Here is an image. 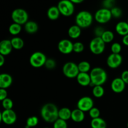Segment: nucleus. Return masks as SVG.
<instances>
[{
	"mask_svg": "<svg viewBox=\"0 0 128 128\" xmlns=\"http://www.w3.org/2000/svg\"><path fill=\"white\" fill-rule=\"evenodd\" d=\"M39 122V119L36 116H31L28 118L26 120V126H28L29 128H33L35 127L38 125Z\"/></svg>",
	"mask_w": 128,
	"mask_h": 128,
	"instance_id": "nucleus-30",
	"label": "nucleus"
},
{
	"mask_svg": "<svg viewBox=\"0 0 128 128\" xmlns=\"http://www.w3.org/2000/svg\"></svg>",
	"mask_w": 128,
	"mask_h": 128,
	"instance_id": "nucleus-47",
	"label": "nucleus"
},
{
	"mask_svg": "<svg viewBox=\"0 0 128 128\" xmlns=\"http://www.w3.org/2000/svg\"><path fill=\"white\" fill-rule=\"evenodd\" d=\"M100 110L98 108L93 107L90 111H89V115L92 119L98 118L100 117Z\"/></svg>",
	"mask_w": 128,
	"mask_h": 128,
	"instance_id": "nucleus-35",
	"label": "nucleus"
},
{
	"mask_svg": "<svg viewBox=\"0 0 128 128\" xmlns=\"http://www.w3.org/2000/svg\"><path fill=\"white\" fill-rule=\"evenodd\" d=\"M91 82L90 86H102L106 82L108 79L107 72L104 69L100 67L92 68L90 71Z\"/></svg>",
	"mask_w": 128,
	"mask_h": 128,
	"instance_id": "nucleus-2",
	"label": "nucleus"
},
{
	"mask_svg": "<svg viewBox=\"0 0 128 128\" xmlns=\"http://www.w3.org/2000/svg\"><path fill=\"white\" fill-rule=\"evenodd\" d=\"M80 72H88L91 71V64L89 62L86 61H81L78 64Z\"/></svg>",
	"mask_w": 128,
	"mask_h": 128,
	"instance_id": "nucleus-29",
	"label": "nucleus"
},
{
	"mask_svg": "<svg viewBox=\"0 0 128 128\" xmlns=\"http://www.w3.org/2000/svg\"><path fill=\"white\" fill-rule=\"evenodd\" d=\"M84 50V45L82 42L77 41L73 44V51L76 53L82 52Z\"/></svg>",
	"mask_w": 128,
	"mask_h": 128,
	"instance_id": "nucleus-31",
	"label": "nucleus"
},
{
	"mask_svg": "<svg viewBox=\"0 0 128 128\" xmlns=\"http://www.w3.org/2000/svg\"><path fill=\"white\" fill-rule=\"evenodd\" d=\"M127 22L128 23V21H127Z\"/></svg>",
	"mask_w": 128,
	"mask_h": 128,
	"instance_id": "nucleus-46",
	"label": "nucleus"
},
{
	"mask_svg": "<svg viewBox=\"0 0 128 128\" xmlns=\"http://www.w3.org/2000/svg\"><path fill=\"white\" fill-rule=\"evenodd\" d=\"M121 78L126 83V84H128V70H125L122 72Z\"/></svg>",
	"mask_w": 128,
	"mask_h": 128,
	"instance_id": "nucleus-41",
	"label": "nucleus"
},
{
	"mask_svg": "<svg viewBox=\"0 0 128 128\" xmlns=\"http://www.w3.org/2000/svg\"><path fill=\"white\" fill-rule=\"evenodd\" d=\"M91 128H106L107 124L105 120L100 117L91 120Z\"/></svg>",
	"mask_w": 128,
	"mask_h": 128,
	"instance_id": "nucleus-24",
	"label": "nucleus"
},
{
	"mask_svg": "<svg viewBox=\"0 0 128 128\" xmlns=\"http://www.w3.org/2000/svg\"><path fill=\"white\" fill-rule=\"evenodd\" d=\"M62 72L68 78H74L80 73L78 66L74 62H67L62 67Z\"/></svg>",
	"mask_w": 128,
	"mask_h": 128,
	"instance_id": "nucleus-9",
	"label": "nucleus"
},
{
	"mask_svg": "<svg viewBox=\"0 0 128 128\" xmlns=\"http://www.w3.org/2000/svg\"><path fill=\"white\" fill-rule=\"evenodd\" d=\"M74 4H80L82 3L84 0H70Z\"/></svg>",
	"mask_w": 128,
	"mask_h": 128,
	"instance_id": "nucleus-44",
	"label": "nucleus"
},
{
	"mask_svg": "<svg viewBox=\"0 0 128 128\" xmlns=\"http://www.w3.org/2000/svg\"><path fill=\"white\" fill-rule=\"evenodd\" d=\"M121 50H122V47L119 42H114L111 46V50L112 53L120 54Z\"/></svg>",
	"mask_w": 128,
	"mask_h": 128,
	"instance_id": "nucleus-36",
	"label": "nucleus"
},
{
	"mask_svg": "<svg viewBox=\"0 0 128 128\" xmlns=\"http://www.w3.org/2000/svg\"><path fill=\"white\" fill-rule=\"evenodd\" d=\"M115 0H104L103 1V8H105L110 9L111 10V8L114 7V3Z\"/></svg>",
	"mask_w": 128,
	"mask_h": 128,
	"instance_id": "nucleus-38",
	"label": "nucleus"
},
{
	"mask_svg": "<svg viewBox=\"0 0 128 128\" xmlns=\"http://www.w3.org/2000/svg\"><path fill=\"white\" fill-rule=\"evenodd\" d=\"M122 42L124 45H125V46H128V34L123 36L122 40Z\"/></svg>",
	"mask_w": 128,
	"mask_h": 128,
	"instance_id": "nucleus-42",
	"label": "nucleus"
},
{
	"mask_svg": "<svg viewBox=\"0 0 128 128\" xmlns=\"http://www.w3.org/2000/svg\"><path fill=\"white\" fill-rule=\"evenodd\" d=\"M76 80L80 86L84 87L90 86L91 82V77L88 72H80L76 77Z\"/></svg>",
	"mask_w": 128,
	"mask_h": 128,
	"instance_id": "nucleus-16",
	"label": "nucleus"
},
{
	"mask_svg": "<svg viewBox=\"0 0 128 128\" xmlns=\"http://www.w3.org/2000/svg\"><path fill=\"white\" fill-rule=\"evenodd\" d=\"M60 14H61V13H60V10H59L58 6H51L48 10L47 16L51 21H56V20H57L60 18Z\"/></svg>",
	"mask_w": 128,
	"mask_h": 128,
	"instance_id": "nucleus-20",
	"label": "nucleus"
},
{
	"mask_svg": "<svg viewBox=\"0 0 128 128\" xmlns=\"http://www.w3.org/2000/svg\"><path fill=\"white\" fill-rule=\"evenodd\" d=\"M47 59L46 55L42 52L36 51L33 52L30 56V63L33 68H39L44 66Z\"/></svg>",
	"mask_w": 128,
	"mask_h": 128,
	"instance_id": "nucleus-7",
	"label": "nucleus"
},
{
	"mask_svg": "<svg viewBox=\"0 0 128 128\" xmlns=\"http://www.w3.org/2000/svg\"><path fill=\"white\" fill-rule=\"evenodd\" d=\"M127 127L128 128V124H127Z\"/></svg>",
	"mask_w": 128,
	"mask_h": 128,
	"instance_id": "nucleus-45",
	"label": "nucleus"
},
{
	"mask_svg": "<svg viewBox=\"0 0 128 128\" xmlns=\"http://www.w3.org/2000/svg\"><path fill=\"white\" fill-rule=\"evenodd\" d=\"M112 18L111 10L102 8L96 11L94 14V19L96 22L100 24H105L108 22Z\"/></svg>",
	"mask_w": 128,
	"mask_h": 128,
	"instance_id": "nucleus-8",
	"label": "nucleus"
},
{
	"mask_svg": "<svg viewBox=\"0 0 128 128\" xmlns=\"http://www.w3.org/2000/svg\"><path fill=\"white\" fill-rule=\"evenodd\" d=\"M1 102H2V108L4 110H12V107H13V102L11 99L7 98Z\"/></svg>",
	"mask_w": 128,
	"mask_h": 128,
	"instance_id": "nucleus-33",
	"label": "nucleus"
},
{
	"mask_svg": "<svg viewBox=\"0 0 128 128\" xmlns=\"http://www.w3.org/2000/svg\"><path fill=\"white\" fill-rule=\"evenodd\" d=\"M24 30L28 33H36L38 30V24L33 21H28L24 24Z\"/></svg>",
	"mask_w": 128,
	"mask_h": 128,
	"instance_id": "nucleus-23",
	"label": "nucleus"
},
{
	"mask_svg": "<svg viewBox=\"0 0 128 128\" xmlns=\"http://www.w3.org/2000/svg\"><path fill=\"white\" fill-rule=\"evenodd\" d=\"M45 67L48 69V70H53L54 68H55L56 66V62L55 60H54L52 58H48L47 59L46 61V63H45Z\"/></svg>",
	"mask_w": 128,
	"mask_h": 128,
	"instance_id": "nucleus-37",
	"label": "nucleus"
},
{
	"mask_svg": "<svg viewBox=\"0 0 128 128\" xmlns=\"http://www.w3.org/2000/svg\"><path fill=\"white\" fill-rule=\"evenodd\" d=\"M57 6L61 14L65 17L72 16L74 12V4L70 0H61L58 3Z\"/></svg>",
	"mask_w": 128,
	"mask_h": 128,
	"instance_id": "nucleus-4",
	"label": "nucleus"
},
{
	"mask_svg": "<svg viewBox=\"0 0 128 128\" xmlns=\"http://www.w3.org/2000/svg\"><path fill=\"white\" fill-rule=\"evenodd\" d=\"M71 113H72V111L70 108L66 107L62 108L59 110V118L67 121L68 120L71 118Z\"/></svg>",
	"mask_w": 128,
	"mask_h": 128,
	"instance_id": "nucleus-22",
	"label": "nucleus"
},
{
	"mask_svg": "<svg viewBox=\"0 0 128 128\" xmlns=\"http://www.w3.org/2000/svg\"><path fill=\"white\" fill-rule=\"evenodd\" d=\"M8 92L6 89H1L0 88V100L1 101H3L6 98H7Z\"/></svg>",
	"mask_w": 128,
	"mask_h": 128,
	"instance_id": "nucleus-40",
	"label": "nucleus"
},
{
	"mask_svg": "<svg viewBox=\"0 0 128 128\" xmlns=\"http://www.w3.org/2000/svg\"><path fill=\"white\" fill-rule=\"evenodd\" d=\"M12 83V76L8 73H2L0 74V88L7 89L11 86Z\"/></svg>",
	"mask_w": 128,
	"mask_h": 128,
	"instance_id": "nucleus-17",
	"label": "nucleus"
},
{
	"mask_svg": "<svg viewBox=\"0 0 128 128\" xmlns=\"http://www.w3.org/2000/svg\"><path fill=\"white\" fill-rule=\"evenodd\" d=\"M122 62V57L120 54L111 53L108 57L106 63L109 68L111 69L118 68Z\"/></svg>",
	"mask_w": 128,
	"mask_h": 128,
	"instance_id": "nucleus-13",
	"label": "nucleus"
},
{
	"mask_svg": "<svg viewBox=\"0 0 128 128\" xmlns=\"http://www.w3.org/2000/svg\"><path fill=\"white\" fill-rule=\"evenodd\" d=\"M11 44L13 49L16 50H20L23 48L24 42L22 38L18 36H14L11 40Z\"/></svg>",
	"mask_w": 128,
	"mask_h": 128,
	"instance_id": "nucleus-25",
	"label": "nucleus"
},
{
	"mask_svg": "<svg viewBox=\"0 0 128 128\" xmlns=\"http://www.w3.org/2000/svg\"><path fill=\"white\" fill-rule=\"evenodd\" d=\"M68 34L71 39L78 38L81 34V28L76 24L72 25L68 29Z\"/></svg>",
	"mask_w": 128,
	"mask_h": 128,
	"instance_id": "nucleus-21",
	"label": "nucleus"
},
{
	"mask_svg": "<svg viewBox=\"0 0 128 128\" xmlns=\"http://www.w3.org/2000/svg\"><path fill=\"white\" fill-rule=\"evenodd\" d=\"M53 128H68L67 122L60 118L58 119L53 123Z\"/></svg>",
	"mask_w": 128,
	"mask_h": 128,
	"instance_id": "nucleus-32",
	"label": "nucleus"
},
{
	"mask_svg": "<svg viewBox=\"0 0 128 128\" xmlns=\"http://www.w3.org/2000/svg\"><path fill=\"white\" fill-rule=\"evenodd\" d=\"M106 48V43L101 37H95L90 42V50L92 54H101Z\"/></svg>",
	"mask_w": 128,
	"mask_h": 128,
	"instance_id": "nucleus-5",
	"label": "nucleus"
},
{
	"mask_svg": "<svg viewBox=\"0 0 128 128\" xmlns=\"http://www.w3.org/2000/svg\"><path fill=\"white\" fill-rule=\"evenodd\" d=\"M17 120V116L12 110H4L0 114V120L7 125H11L15 123Z\"/></svg>",
	"mask_w": 128,
	"mask_h": 128,
	"instance_id": "nucleus-10",
	"label": "nucleus"
},
{
	"mask_svg": "<svg viewBox=\"0 0 128 128\" xmlns=\"http://www.w3.org/2000/svg\"><path fill=\"white\" fill-rule=\"evenodd\" d=\"M115 30L120 36H126L128 34V23L126 21L118 22L115 26Z\"/></svg>",
	"mask_w": 128,
	"mask_h": 128,
	"instance_id": "nucleus-18",
	"label": "nucleus"
},
{
	"mask_svg": "<svg viewBox=\"0 0 128 128\" xmlns=\"http://www.w3.org/2000/svg\"><path fill=\"white\" fill-rule=\"evenodd\" d=\"M73 44L70 40L63 39L58 42V49L61 53L69 54L73 51Z\"/></svg>",
	"mask_w": 128,
	"mask_h": 128,
	"instance_id": "nucleus-12",
	"label": "nucleus"
},
{
	"mask_svg": "<svg viewBox=\"0 0 128 128\" xmlns=\"http://www.w3.org/2000/svg\"><path fill=\"white\" fill-rule=\"evenodd\" d=\"M93 21V16L88 11H81L76 14L75 17L76 24L81 29L90 27Z\"/></svg>",
	"mask_w": 128,
	"mask_h": 128,
	"instance_id": "nucleus-3",
	"label": "nucleus"
},
{
	"mask_svg": "<svg viewBox=\"0 0 128 128\" xmlns=\"http://www.w3.org/2000/svg\"><path fill=\"white\" fill-rule=\"evenodd\" d=\"M105 30H104V28L101 26H98L94 30V33L96 34V37H101V36L102 35L103 32H104Z\"/></svg>",
	"mask_w": 128,
	"mask_h": 128,
	"instance_id": "nucleus-39",
	"label": "nucleus"
},
{
	"mask_svg": "<svg viewBox=\"0 0 128 128\" xmlns=\"http://www.w3.org/2000/svg\"><path fill=\"white\" fill-rule=\"evenodd\" d=\"M92 95L96 98H100L104 94V89L102 86H94L92 88Z\"/></svg>",
	"mask_w": 128,
	"mask_h": 128,
	"instance_id": "nucleus-28",
	"label": "nucleus"
},
{
	"mask_svg": "<svg viewBox=\"0 0 128 128\" xmlns=\"http://www.w3.org/2000/svg\"><path fill=\"white\" fill-rule=\"evenodd\" d=\"M8 30L11 35L16 36L21 32V30H22V27H21V25L13 22L10 24Z\"/></svg>",
	"mask_w": 128,
	"mask_h": 128,
	"instance_id": "nucleus-26",
	"label": "nucleus"
},
{
	"mask_svg": "<svg viewBox=\"0 0 128 128\" xmlns=\"http://www.w3.org/2000/svg\"><path fill=\"white\" fill-rule=\"evenodd\" d=\"M12 48L11 40H4L0 42V54L6 56L10 54L12 51Z\"/></svg>",
	"mask_w": 128,
	"mask_h": 128,
	"instance_id": "nucleus-15",
	"label": "nucleus"
},
{
	"mask_svg": "<svg viewBox=\"0 0 128 128\" xmlns=\"http://www.w3.org/2000/svg\"><path fill=\"white\" fill-rule=\"evenodd\" d=\"M111 12L112 14V16L115 18H119L122 16V10L121 8L117 6H114L111 9Z\"/></svg>",
	"mask_w": 128,
	"mask_h": 128,
	"instance_id": "nucleus-34",
	"label": "nucleus"
},
{
	"mask_svg": "<svg viewBox=\"0 0 128 128\" xmlns=\"http://www.w3.org/2000/svg\"><path fill=\"white\" fill-rule=\"evenodd\" d=\"M71 119L75 122H81L85 119L84 112L78 108L75 109L72 111Z\"/></svg>",
	"mask_w": 128,
	"mask_h": 128,
	"instance_id": "nucleus-19",
	"label": "nucleus"
},
{
	"mask_svg": "<svg viewBox=\"0 0 128 128\" xmlns=\"http://www.w3.org/2000/svg\"><path fill=\"white\" fill-rule=\"evenodd\" d=\"M94 107V101L89 96H83L78 100L77 108L83 112H89Z\"/></svg>",
	"mask_w": 128,
	"mask_h": 128,
	"instance_id": "nucleus-11",
	"label": "nucleus"
},
{
	"mask_svg": "<svg viewBox=\"0 0 128 128\" xmlns=\"http://www.w3.org/2000/svg\"><path fill=\"white\" fill-rule=\"evenodd\" d=\"M101 38L105 43H110L113 41L114 38V34L111 31L105 30Z\"/></svg>",
	"mask_w": 128,
	"mask_h": 128,
	"instance_id": "nucleus-27",
	"label": "nucleus"
},
{
	"mask_svg": "<svg viewBox=\"0 0 128 128\" xmlns=\"http://www.w3.org/2000/svg\"><path fill=\"white\" fill-rule=\"evenodd\" d=\"M11 18L15 23L24 25L28 21L29 16L27 11L22 8H16L11 13Z\"/></svg>",
	"mask_w": 128,
	"mask_h": 128,
	"instance_id": "nucleus-6",
	"label": "nucleus"
},
{
	"mask_svg": "<svg viewBox=\"0 0 128 128\" xmlns=\"http://www.w3.org/2000/svg\"><path fill=\"white\" fill-rule=\"evenodd\" d=\"M126 88V83L122 81L121 78H116L112 81L111 88L115 93H121Z\"/></svg>",
	"mask_w": 128,
	"mask_h": 128,
	"instance_id": "nucleus-14",
	"label": "nucleus"
},
{
	"mask_svg": "<svg viewBox=\"0 0 128 128\" xmlns=\"http://www.w3.org/2000/svg\"><path fill=\"white\" fill-rule=\"evenodd\" d=\"M59 110L57 106L53 103H46L41 108L40 114L42 120L47 122L54 123L58 119Z\"/></svg>",
	"mask_w": 128,
	"mask_h": 128,
	"instance_id": "nucleus-1",
	"label": "nucleus"
},
{
	"mask_svg": "<svg viewBox=\"0 0 128 128\" xmlns=\"http://www.w3.org/2000/svg\"><path fill=\"white\" fill-rule=\"evenodd\" d=\"M5 62L4 56L0 54V66H2Z\"/></svg>",
	"mask_w": 128,
	"mask_h": 128,
	"instance_id": "nucleus-43",
	"label": "nucleus"
}]
</instances>
